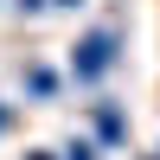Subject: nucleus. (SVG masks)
<instances>
[{
  "instance_id": "obj_1",
  "label": "nucleus",
  "mask_w": 160,
  "mask_h": 160,
  "mask_svg": "<svg viewBox=\"0 0 160 160\" xmlns=\"http://www.w3.org/2000/svg\"><path fill=\"white\" fill-rule=\"evenodd\" d=\"M109 45H115V38H109V32H96V38L83 45V58H77V71H83V77H96L102 64H109Z\"/></svg>"
}]
</instances>
